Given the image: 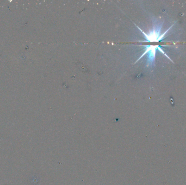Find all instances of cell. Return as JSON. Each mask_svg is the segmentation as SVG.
I'll use <instances>...</instances> for the list:
<instances>
[{"instance_id": "7a4b0ae2", "label": "cell", "mask_w": 186, "mask_h": 185, "mask_svg": "<svg viewBox=\"0 0 186 185\" xmlns=\"http://www.w3.org/2000/svg\"><path fill=\"white\" fill-rule=\"evenodd\" d=\"M138 28L140 32H142L143 34L144 35L145 38L147 40V41L145 42H158L160 41L159 38L161 35H160V30H161V27H155L154 30H152L149 34H146L144 32H143L138 26H136Z\"/></svg>"}, {"instance_id": "6da1fadb", "label": "cell", "mask_w": 186, "mask_h": 185, "mask_svg": "<svg viewBox=\"0 0 186 185\" xmlns=\"http://www.w3.org/2000/svg\"><path fill=\"white\" fill-rule=\"evenodd\" d=\"M158 46H146V50L145 51L144 53L142 54V56L139 58V59L136 61V62L139 61V60L141 59L144 56L146 53H148V64L147 66L149 65H152L153 62H154L155 59V55H156V50Z\"/></svg>"}]
</instances>
